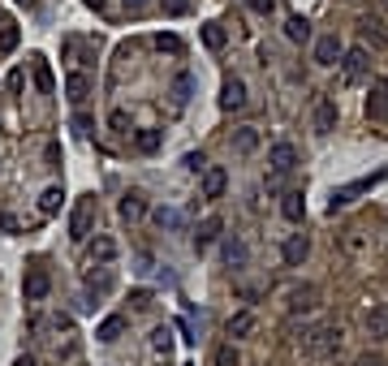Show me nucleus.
Returning a JSON list of instances; mask_svg holds the SVG:
<instances>
[{
  "mask_svg": "<svg viewBox=\"0 0 388 366\" xmlns=\"http://www.w3.org/2000/svg\"><path fill=\"white\" fill-rule=\"evenodd\" d=\"M341 345H345V328H341V324H315V328H306V332L298 336V349H302L306 358H315V362L337 358Z\"/></svg>",
  "mask_w": 388,
  "mask_h": 366,
  "instance_id": "nucleus-1",
  "label": "nucleus"
},
{
  "mask_svg": "<svg viewBox=\"0 0 388 366\" xmlns=\"http://www.w3.org/2000/svg\"><path fill=\"white\" fill-rule=\"evenodd\" d=\"M91 224H95V194H82L74 202V216H70V237L74 241H87L91 237Z\"/></svg>",
  "mask_w": 388,
  "mask_h": 366,
  "instance_id": "nucleus-2",
  "label": "nucleus"
},
{
  "mask_svg": "<svg viewBox=\"0 0 388 366\" xmlns=\"http://www.w3.org/2000/svg\"><path fill=\"white\" fill-rule=\"evenodd\" d=\"M22 293H26V302H43V297L52 293V276H48V268H43V263H31V268H26Z\"/></svg>",
  "mask_w": 388,
  "mask_h": 366,
  "instance_id": "nucleus-3",
  "label": "nucleus"
},
{
  "mask_svg": "<svg viewBox=\"0 0 388 366\" xmlns=\"http://www.w3.org/2000/svg\"><path fill=\"white\" fill-rule=\"evenodd\" d=\"M319 306V285H294L289 289V302H285V310L298 319V315H311V310Z\"/></svg>",
  "mask_w": 388,
  "mask_h": 366,
  "instance_id": "nucleus-4",
  "label": "nucleus"
},
{
  "mask_svg": "<svg viewBox=\"0 0 388 366\" xmlns=\"http://www.w3.org/2000/svg\"><path fill=\"white\" fill-rule=\"evenodd\" d=\"M384 181V173H375V177H362V181H350V185H341V190H332V202H328V212H337V207H350L358 194H367L371 185H379Z\"/></svg>",
  "mask_w": 388,
  "mask_h": 366,
  "instance_id": "nucleus-5",
  "label": "nucleus"
},
{
  "mask_svg": "<svg viewBox=\"0 0 388 366\" xmlns=\"http://www.w3.org/2000/svg\"><path fill=\"white\" fill-rule=\"evenodd\" d=\"M362 108H367L371 121H388V78H375V82H371Z\"/></svg>",
  "mask_w": 388,
  "mask_h": 366,
  "instance_id": "nucleus-6",
  "label": "nucleus"
},
{
  "mask_svg": "<svg viewBox=\"0 0 388 366\" xmlns=\"http://www.w3.org/2000/svg\"><path fill=\"white\" fill-rule=\"evenodd\" d=\"M267 164H272V173H294L298 168V147L294 142H272L267 147Z\"/></svg>",
  "mask_w": 388,
  "mask_h": 366,
  "instance_id": "nucleus-7",
  "label": "nucleus"
},
{
  "mask_svg": "<svg viewBox=\"0 0 388 366\" xmlns=\"http://www.w3.org/2000/svg\"><path fill=\"white\" fill-rule=\"evenodd\" d=\"M220 108H225V113H242L246 108V82L238 74L225 78V86H220Z\"/></svg>",
  "mask_w": 388,
  "mask_h": 366,
  "instance_id": "nucleus-8",
  "label": "nucleus"
},
{
  "mask_svg": "<svg viewBox=\"0 0 388 366\" xmlns=\"http://www.w3.org/2000/svg\"><path fill=\"white\" fill-rule=\"evenodd\" d=\"M306 254H311V237H306V233H289L285 246H281L285 268H302V263H306Z\"/></svg>",
  "mask_w": 388,
  "mask_h": 366,
  "instance_id": "nucleus-9",
  "label": "nucleus"
},
{
  "mask_svg": "<svg viewBox=\"0 0 388 366\" xmlns=\"http://www.w3.org/2000/svg\"><path fill=\"white\" fill-rule=\"evenodd\" d=\"M337 103H332L328 95H319L315 99V113H311V121H315V134H332V130H337Z\"/></svg>",
  "mask_w": 388,
  "mask_h": 366,
  "instance_id": "nucleus-10",
  "label": "nucleus"
},
{
  "mask_svg": "<svg viewBox=\"0 0 388 366\" xmlns=\"http://www.w3.org/2000/svg\"><path fill=\"white\" fill-rule=\"evenodd\" d=\"M362 328H367V336H371V341H384V336H388V302H375V306H367Z\"/></svg>",
  "mask_w": 388,
  "mask_h": 366,
  "instance_id": "nucleus-11",
  "label": "nucleus"
},
{
  "mask_svg": "<svg viewBox=\"0 0 388 366\" xmlns=\"http://www.w3.org/2000/svg\"><path fill=\"white\" fill-rule=\"evenodd\" d=\"M311 57H315V65H337V61L345 57V47H341V39H337V35H319Z\"/></svg>",
  "mask_w": 388,
  "mask_h": 366,
  "instance_id": "nucleus-12",
  "label": "nucleus"
},
{
  "mask_svg": "<svg viewBox=\"0 0 388 366\" xmlns=\"http://www.w3.org/2000/svg\"><path fill=\"white\" fill-rule=\"evenodd\" d=\"M113 258H117V241H113V237H104V233H99V237L87 246V263H91V268H108Z\"/></svg>",
  "mask_w": 388,
  "mask_h": 366,
  "instance_id": "nucleus-13",
  "label": "nucleus"
},
{
  "mask_svg": "<svg viewBox=\"0 0 388 366\" xmlns=\"http://www.w3.org/2000/svg\"><path fill=\"white\" fill-rule=\"evenodd\" d=\"M225 332H229L233 341H246V336H255V332H259V315H255V310H238V315H229Z\"/></svg>",
  "mask_w": 388,
  "mask_h": 366,
  "instance_id": "nucleus-14",
  "label": "nucleus"
},
{
  "mask_svg": "<svg viewBox=\"0 0 388 366\" xmlns=\"http://www.w3.org/2000/svg\"><path fill=\"white\" fill-rule=\"evenodd\" d=\"M225 190H229V173L220 164H207L203 168V198H225Z\"/></svg>",
  "mask_w": 388,
  "mask_h": 366,
  "instance_id": "nucleus-15",
  "label": "nucleus"
},
{
  "mask_svg": "<svg viewBox=\"0 0 388 366\" xmlns=\"http://www.w3.org/2000/svg\"><path fill=\"white\" fill-rule=\"evenodd\" d=\"M341 250H345V254H354V258H358V254H367V250H371V233H367L362 224L341 229Z\"/></svg>",
  "mask_w": 388,
  "mask_h": 366,
  "instance_id": "nucleus-16",
  "label": "nucleus"
},
{
  "mask_svg": "<svg viewBox=\"0 0 388 366\" xmlns=\"http://www.w3.org/2000/svg\"><path fill=\"white\" fill-rule=\"evenodd\" d=\"M367 65H371V61H367V47H350L345 57H341V78H345V82H358V78L367 74Z\"/></svg>",
  "mask_w": 388,
  "mask_h": 366,
  "instance_id": "nucleus-17",
  "label": "nucleus"
},
{
  "mask_svg": "<svg viewBox=\"0 0 388 366\" xmlns=\"http://www.w3.org/2000/svg\"><path fill=\"white\" fill-rule=\"evenodd\" d=\"M229 147H233L238 155H255V151H259V130H255V125H238V130L229 134Z\"/></svg>",
  "mask_w": 388,
  "mask_h": 366,
  "instance_id": "nucleus-18",
  "label": "nucleus"
},
{
  "mask_svg": "<svg viewBox=\"0 0 388 366\" xmlns=\"http://www.w3.org/2000/svg\"><path fill=\"white\" fill-rule=\"evenodd\" d=\"M358 30H362V43L371 47H388V26L379 18H358Z\"/></svg>",
  "mask_w": 388,
  "mask_h": 366,
  "instance_id": "nucleus-19",
  "label": "nucleus"
},
{
  "mask_svg": "<svg viewBox=\"0 0 388 366\" xmlns=\"http://www.w3.org/2000/svg\"><path fill=\"white\" fill-rule=\"evenodd\" d=\"M302 212H306L302 190H285V194H281V216H285L289 224H302Z\"/></svg>",
  "mask_w": 388,
  "mask_h": 366,
  "instance_id": "nucleus-20",
  "label": "nucleus"
},
{
  "mask_svg": "<svg viewBox=\"0 0 388 366\" xmlns=\"http://www.w3.org/2000/svg\"><path fill=\"white\" fill-rule=\"evenodd\" d=\"M65 95H70V103H87V95H91V78H87L82 69H74V74L65 78Z\"/></svg>",
  "mask_w": 388,
  "mask_h": 366,
  "instance_id": "nucleus-21",
  "label": "nucleus"
},
{
  "mask_svg": "<svg viewBox=\"0 0 388 366\" xmlns=\"http://www.w3.org/2000/svg\"><path fill=\"white\" fill-rule=\"evenodd\" d=\"M121 332H126V315H108L99 328H95V336L104 341V345H113V341H121Z\"/></svg>",
  "mask_w": 388,
  "mask_h": 366,
  "instance_id": "nucleus-22",
  "label": "nucleus"
},
{
  "mask_svg": "<svg viewBox=\"0 0 388 366\" xmlns=\"http://www.w3.org/2000/svg\"><path fill=\"white\" fill-rule=\"evenodd\" d=\"M220 229H225V220H220V216H207V220L199 224V233H194V246H199V250L211 246V241L220 237Z\"/></svg>",
  "mask_w": 388,
  "mask_h": 366,
  "instance_id": "nucleus-23",
  "label": "nucleus"
},
{
  "mask_svg": "<svg viewBox=\"0 0 388 366\" xmlns=\"http://www.w3.org/2000/svg\"><path fill=\"white\" fill-rule=\"evenodd\" d=\"M61 202H65V190H61V185H48V190L39 194V212H43V216H57Z\"/></svg>",
  "mask_w": 388,
  "mask_h": 366,
  "instance_id": "nucleus-24",
  "label": "nucleus"
},
{
  "mask_svg": "<svg viewBox=\"0 0 388 366\" xmlns=\"http://www.w3.org/2000/svg\"><path fill=\"white\" fill-rule=\"evenodd\" d=\"M143 212H147V202H143V194H126L121 198V220H143Z\"/></svg>",
  "mask_w": 388,
  "mask_h": 366,
  "instance_id": "nucleus-25",
  "label": "nucleus"
},
{
  "mask_svg": "<svg viewBox=\"0 0 388 366\" xmlns=\"http://www.w3.org/2000/svg\"><path fill=\"white\" fill-rule=\"evenodd\" d=\"M285 35H289L294 43H306V39H311V22H306L302 13H294V18H285Z\"/></svg>",
  "mask_w": 388,
  "mask_h": 366,
  "instance_id": "nucleus-26",
  "label": "nucleus"
},
{
  "mask_svg": "<svg viewBox=\"0 0 388 366\" xmlns=\"http://www.w3.org/2000/svg\"><path fill=\"white\" fill-rule=\"evenodd\" d=\"M160 142H164V134H160V130H138V134H134V147H138L143 155H155V151H160Z\"/></svg>",
  "mask_w": 388,
  "mask_h": 366,
  "instance_id": "nucleus-27",
  "label": "nucleus"
},
{
  "mask_svg": "<svg viewBox=\"0 0 388 366\" xmlns=\"http://www.w3.org/2000/svg\"><path fill=\"white\" fill-rule=\"evenodd\" d=\"M211 366H242V353H238V341H225L216 349V358H211Z\"/></svg>",
  "mask_w": 388,
  "mask_h": 366,
  "instance_id": "nucleus-28",
  "label": "nucleus"
},
{
  "mask_svg": "<svg viewBox=\"0 0 388 366\" xmlns=\"http://www.w3.org/2000/svg\"><path fill=\"white\" fill-rule=\"evenodd\" d=\"M203 43H207L211 52H220V47H225V43H229V35H225V26H216V22H207V26H203Z\"/></svg>",
  "mask_w": 388,
  "mask_h": 366,
  "instance_id": "nucleus-29",
  "label": "nucleus"
},
{
  "mask_svg": "<svg viewBox=\"0 0 388 366\" xmlns=\"http://www.w3.org/2000/svg\"><path fill=\"white\" fill-rule=\"evenodd\" d=\"M225 263H229V268H246V246H242L238 237L225 241Z\"/></svg>",
  "mask_w": 388,
  "mask_h": 366,
  "instance_id": "nucleus-30",
  "label": "nucleus"
},
{
  "mask_svg": "<svg viewBox=\"0 0 388 366\" xmlns=\"http://www.w3.org/2000/svg\"><path fill=\"white\" fill-rule=\"evenodd\" d=\"M35 86H39L43 95H52V86H57V82H52V69H48L43 57H35Z\"/></svg>",
  "mask_w": 388,
  "mask_h": 366,
  "instance_id": "nucleus-31",
  "label": "nucleus"
},
{
  "mask_svg": "<svg viewBox=\"0 0 388 366\" xmlns=\"http://www.w3.org/2000/svg\"><path fill=\"white\" fill-rule=\"evenodd\" d=\"M18 39H22V30H18L13 22L0 26V57H5V52H13V47H18Z\"/></svg>",
  "mask_w": 388,
  "mask_h": 366,
  "instance_id": "nucleus-32",
  "label": "nucleus"
},
{
  "mask_svg": "<svg viewBox=\"0 0 388 366\" xmlns=\"http://www.w3.org/2000/svg\"><path fill=\"white\" fill-rule=\"evenodd\" d=\"M190 86H194V82H190V74H177V78H173V103H177V108H186Z\"/></svg>",
  "mask_w": 388,
  "mask_h": 366,
  "instance_id": "nucleus-33",
  "label": "nucleus"
},
{
  "mask_svg": "<svg viewBox=\"0 0 388 366\" xmlns=\"http://www.w3.org/2000/svg\"><path fill=\"white\" fill-rule=\"evenodd\" d=\"M151 349L169 358V353H173V332H169V328H155V332H151Z\"/></svg>",
  "mask_w": 388,
  "mask_h": 366,
  "instance_id": "nucleus-34",
  "label": "nucleus"
},
{
  "mask_svg": "<svg viewBox=\"0 0 388 366\" xmlns=\"http://www.w3.org/2000/svg\"><path fill=\"white\" fill-rule=\"evenodd\" d=\"M160 13L164 18H186L190 13V0H160Z\"/></svg>",
  "mask_w": 388,
  "mask_h": 366,
  "instance_id": "nucleus-35",
  "label": "nucleus"
},
{
  "mask_svg": "<svg viewBox=\"0 0 388 366\" xmlns=\"http://www.w3.org/2000/svg\"><path fill=\"white\" fill-rule=\"evenodd\" d=\"M155 47H160V52H169V57H182V52H186L177 35H155Z\"/></svg>",
  "mask_w": 388,
  "mask_h": 366,
  "instance_id": "nucleus-36",
  "label": "nucleus"
},
{
  "mask_svg": "<svg viewBox=\"0 0 388 366\" xmlns=\"http://www.w3.org/2000/svg\"><path fill=\"white\" fill-rule=\"evenodd\" d=\"M155 224H160V229H177V224H182V216H177V212H169V207H160V212H155Z\"/></svg>",
  "mask_w": 388,
  "mask_h": 366,
  "instance_id": "nucleus-37",
  "label": "nucleus"
},
{
  "mask_svg": "<svg viewBox=\"0 0 388 366\" xmlns=\"http://www.w3.org/2000/svg\"><path fill=\"white\" fill-rule=\"evenodd\" d=\"M108 125H113L117 134H130V117H126L121 108H113V117H108Z\"/></svg>",
  "mask_w": 388,
  "mask_h": 366,
  "instance_id": "nucleus-38",
  "label": "nucleus"
},
{
  "mask_svg": "<svg viewBox=\"0 0 388 366\" xmlns=\"http://www.w3.org/2000/svg\"><path fill=\"white\" fill-rule=\"evenodd\" d=\"M354 366H388V362H384V353H371V349H367V353L354 358Z\"/></svg>",
  "mask_w": 388,
  "mask_h": 366,
  "instance_id": "nucleus-39",
  "label": "nucleus"
},
{
  "mask_svg": "<svg viewBox=\"0 0 388 366\" xmlns=\"http://www.w3.org/2000/svg\"><path fill=\"white\" fill-rule=\"evenodd\" d=\"M246 5H250L255 13H263V18H267V13H276V0H246Z\"/></svg>",
  "mask_w": 388,
  "mask_h": 366,
  "instance_id": "nucleus-40",
  "label": "nucleus"
},
{
  "mask_svg": "<svg viewBox=\"0 0 388 366\" xmlns=\"http://www.w3.org/2000/svg\"><path fill=\"white\" fill-rule=\"evenodd\" d=\"M108 289H113V272H104L99 280H91V293H108Z\"/></svg>",
  "mask_w": 388,
  "mask_h": 366,
  "instance_id": "nucleus-41",
  "label": "nucleus"
},
{
  "mask_svg": "<svg viewBox=\"0 0 388 366\" xmlns=\"http://www.w3.org/2000/svg\"><path fill=\"white\" fill-rule=\"evenodd\" d=\"M130 302L143 310V306H151V293H147V289H138V293H130Z\"/></svg>",
  "mask_w": 388,
  "mask_h": 366,
  "instance_id": "nucleus-42",
  "label": "nucleus"
},
{
  "mask_svg": "<svg viewBox=\"0 0 388 366\" xmlns=\"http://www.w3.org/2000/svg\"><path fill=\"white\" fill-rule=\"evenodd\" d=\"M74 130H78V134H91V117L78 113V117H74Z\"/></svg>",
  "mask_w": 388,
  "mask_h": 366,
  "instance_id": "nucleus-43",
  "label": "nucleus"
},
{
  "mask_svg": "<svg viewBox=\"0 0 388 366\" xmlns=\"http://www.w3.org/2000/svg\"><path fill=\"white\" fill-rule=\"evenodd\" d=\"M143 5L147 0H126V13H143Z\"/></svg>",
  "mask_w": 388,
  "mask_h": 366,
  "instance_id": "nucleus-44",
  "label": "nucleus"
},
{
  "mask_svg": "<svg viewBox=\"0 0 388 366\" xmlns=\"http://www.w3.org/2000/svg\"><path fill=\"white\" fill-rule=\"evenodd\" d=\"M87 5H91V9H104V0H87Z\"/></svg>",
  "mask_w": 388,
  "mask_h": 366,
  "instance_id": "nucleus-45",
  "label": "nucleus"
},
{
  "mask_svg": "<svg viewBox=\"0 0 388 366\" xmlns=\"http://www.w3.org/2000/svg\"><path fill=\"white\" fill-rule=\"evenodd\" d=\"M18 5H31V0H18Z\"/></svg>",
  "mask_w": 388,
  "mask_h": 366,
  "instance_id": "nucleus-46",
  "label": "nucleus"
},
{
  "mask_svg": "<svg viewBox=\"0 0 388 366\" xmlns=\"http://www.w3.org/2000/svg\"><path fill=\"white\" fill-rule=\"evenodd\" d=\"M384 9H388V0H384Z\"/></svg>",
  "mask_w": 388,
  "mask_h": 366,
  "instance_id": "nucleus-47",
  "label": "nucleus"
}]
</instances>
